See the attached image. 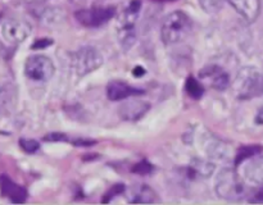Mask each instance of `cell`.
<instances>
[{
    "label": "cell",
    "mask_w": 263,
    "mask_h": 205,
    "mask_svg": "<svg viewBox=\"0 0 263 205\" xmlns=\"http://www.w3.org/2000/svg\"><path fill=\"white\" fill-rule=\"evenodd\" d=\"M116 14V8L113 7H94L87 9H80L74 13L77 22L84 27L95 28L105 25Z\"/></svg>",
    "instance_id": "52a82bcc"
},
{
    "label": "cell",
    "mask_w": 263,
    "mask_h": 205,
    "mask_svg": "<svg viewBox=\"0 0 263 205\" xmlns=\"http://www.w3.org/2000/svg\"><path fill=\"white\" fill-rule=\"evenodd\" d=\"M139 12H140V2L134 0L126 10L120 20V28H118V37L120 43L126 50L131 48L135 43L136 32H135V22L138 18Z\"/></svg>",
    "instance_id": "277c9868"
},
{
    "label": "cell",
    "mask_w": 263,
    "mask_h": 205,
    "mask_svg": "<svg viewBox=\"0 0 263 205\" xmlns=\"http://www.w3.org/2000/svg\"><path fill=\"white\" fill-rule=\"evenodd\" d=\"M223 2L225 0H199V4L204 12L213 14V13H217L221 9Z\"/></svg>",
    "instance_id": "ffe728a7"
},
{
    "label": "cell",
    "mask_w": 263,
    "mask_h": 205,
    "mask_svg": "<svg viewBox=\"0 0 263 205\" xmlns=\"http://www.w3.org/2000/svg\"><path fill=\"white\" fill-rule=\"evenodd\" d=\"M51 43H53V41L49 40V38H41V40L36 41V43L33 44L32 48H33V49H37V48H40V49H41V48H45V46L51 45Z\"/></svg>",
    "instance_id": "cb8c5ba5"
},
{
    "label": "cell",
    "mask_w": 263,
    "mask_h": 205,
    "mask_svg": "<svg viewBox=\"0 0 263 205\" xmlns=\"http://www.w3.org/2000/svg\"><path fill=\"white\" fill-rule=\"evenodd\" d=\"M133 171L138 174H148L151 173L152 166L148 161H139V163L134 167Z\"/></svg>",
    "instance_id": "7402d4cb"
},
{
    "label": "cell",
    "mask_w": 263,
    "mask_h": 205,
    "mask_svg": "<svg viewBox=\"0 0 263 205\" xmlns=\"http://www.w3.org/2000/svg\"><path fill=\"white\" fill-rule=\"evenodd\" d=\"M123 189H125V187H123V184H120V183H118V184H115V186H113V189L110 190V191L108 192V194H107V196H105L104 201H105V202L109 201V200L112 199V197H115L116 195L122 194Z\"/></svg>",
    "instance_id": "603a6c76"
},
{
    "label": "cell",
    "mask_w": 263,
    "mask_h": 205,
    "mask_svg": "<svg viewBox=\"0 0 263 205\" xmlns=\"http://www.w3.org/2000/svg\"><path fill=\"white\" fill-rule=\"evenodd\" d=\"M256 123H258V125H263V107L258 110V113H257Z\"/></svg>",
    "instance_id": "4316f807"
},
{
    "label": "cell",
    "mask_w": 263,
    "mask_h": 205,
    "mask_svg": "<svg viewBox=\"0 0 263 205\" xmlns=\"http://www.w3.org/2000/svg\"><path fill=\"white\" fill-rule=\"evenodd\" d=\"M55 72L53 60L45 55H32L26 60L25 73L30 79L39 82H45L53 77Z\"/></svg>",
    "instance_id": "8992f818"
},
{
    "label": "cell",
    "mask_w": 263,
    "mask_h": 205,
    "mask_svg": "<svg viewBox=\"0 0 263 205\" xmlns=\"http://www.w3.org/2000/svg\"><path fill=\"white\" fill-rule=\"evenodd\" d=\"M243 177L249 183L263 187V158L247 159L243 161Z\"/></svg>",
    "instance_id": "5bb4252c"
},
{
    "label": "cell",
    "mask_w": 263,
    "mask_h": 205,
    "mask_svg": "<svg viewBox=\"0 0 263 205\" xmlns=\"http://www.w3.org/2000/svg\"><path fill=\"white\" fill-rule=\"evenodd\" d=\"M199 77L204 81H207L215 90L218 91H225L230 87L231 79L228 72L223 71L218 66H207L200 71Z\"/></svg>",
    "instance_id": "9c48e42d"
},
{
    "label": "cell",
    "mask_w": 263,
    "mask_h": 205,
    "mask_svg": "<svg viewBox=\"0 0 263 205\" xmlns=\"http://www.w3.org/2000/svg\"><path fill=\"white\" fill-rule=\"evenodd\" d=\"M151 109V104L145 100H130L125 101L118 109L120 117L127 122H135L146 114Z\"/></svg>",
    "instance_id": "30bf717a"
},
{
    "label": "cell",
    "mask_w": 263,
    "mask_h": 205,
    "mask_svg": "<svg viewBox=\"0 0 263 205\" xmlns=\"http://www.w3.org/2000/svg\"><path fill=\"white\" fill-rule=\"evenodd\" d=\"M144 90L136 89V87L130 86L123 81H112L107 86V96L112 101H118V100H125L128 97L139 96L143 95Z\"/></svg>",
    "instance_id": "7c38bea8"
},
{
    "label": "cell",
    "mask_w": 263,
    "mask_h": 205,
    "mask_svg": "<svg viewBox=\"0 0 263 205\" xmlns=\"http://www.w3.org/2000/svg\"><path fill=\"white\" fill-rule=\"evenodd\" d=\"M5 104H7V101H5L4 91H2V90H0V118H2L3 115H4Z\"/></svg>",
    "instance_id": "d4e9b609"
},
{
    "label": "cell",
    "mask_w": 263,
    "mask_h": 205,
    "mask_svg": "<svg viewBox=\"0 0 263 205\" xmlns=\"http://www.w3.org/2000/svg\"><path fill=\"white\" fill-rule=\"evenodd\" d=\"M238 94L236 96L241 100H248L263 95V73L256 68L247 67L243 68L236 78Z\"/></svg>",
    "instance_id": "3957f363"
},
{
    "label": "cell",
    "mask_w": 263,
    "mask_h": 205,
    "mask_svg": "<svg viewBox=\"0 0 263 205\" xmlns=\"http://www.w3.org/2000/svg\"><path fill=\"white\" fill-rule=\"evenodd\" d=\"M185 90L189 94V96H192L193 99H200L204 94V87L203 85L198 81L194 77H187L186 82H185Z\"/></svg>",
    "instance_id": "ac0fdd59"
},
{
    "label": "cell",
    "mask_w": 263,
    "mask_h": 205,
    "mask_svg": "<svg viewBox=\"0 0 263 205\" xmlns=\"http://www.w3.org/2000/svg\"><path fill=\"white\" fill-rule=\"evenodd\" d=\"M157 200L156 192L148 186H139L134 190V195L131 201L136 204H151Z\"/></svg>",
    "instance_id": "2e32d148"
},
{
    "label": "cell",
    "mask_w": 263,
    "mask_h": 205,
    "mask_svg": "<svg viewBox=\"0 0 263 205\" xmlns=\"http://www.w3.org/2000/svg\"><path fill=\"white\" fill-rule=\"evenodd\" d=\"M261 150L262 148H259V146H246V148L239 149L235 153V166H240L243 161H246L247 159H251L252 156L258 154Z\"/></svg>",
    "instance_id": "d6986e66"
},
{
    "label": "cell",
    "mask_w": 263,
    "mask_h": 205,
    "mask_svg": "<svg viewBox=\"0 0 263 205\" xmlns=\"http://www.w3.org/2000/svg\"><path fill=\"white\" fill-rule=\"evenodd\" d=\"M0 191L3 196L14 204H22L27 199V191L7 176H0Z\"/></svg>",
    "instance_id": "4fadbf2b"
},
{
    "label": "cell",
    "mask_w": 263,
    "mask_h": 205,
    "mask_svg": "<svg viewBox=\"0 0 263 205\" xmlns=\"http://www.w3.org/2000/svg\"><path fill=\"white\" fill-rule=\"evenodd\" d=\"M205 150L211 158L216 160H230V146L226 145L223 141L212 138L211 141L205 140Z\"/></svg>",
    "instance_id": "9a60e30c"
},
{
    "label": "cell",
    "mask_w": 263,
    "mask_h": 205,
    "mask_svg": "<svg viewBox=\"0 0 263 205\" xmlns=\"http://www.w3.org/2000/svg\"><path fill=\"white\" fill-rule=\"evenodd\" d=\"M31 26L20 18H5L0 23V35L8 44L17 45L30 36Z\"/></svg>",
    "instance_id": "ba28073f"
},
{
    "label": "cell",
    "mask_w": 263,
    "mask_h": 205,
    "mask_svg": "<svg viewBox=\"0 0 263 205\" xmlns=\"http://www.w3.org/2000/svg\"><path fill=\"white\" fill-rule=\"evenodd\" d=\"M103 64V55L92 46H82L73 53L72 66L77 76H86Z\"/></svg>",
    "instance_id": "5b68a950"
},
{
    "label": "cell",
    "mask_w": 263,
    "mask_h": 205,
    "mask_svg": "<svg viewBox=\"0 0 263 205\" xmlns=\"http://www.w3.org/2000/svg\"><path fill=\"white\" fill-rule=\"evenodd\" d=\"M215 171V164L210 163V161L200 160V159H195L193 160L192 167H190V172L194 173V176H202V177H210Z\"/></svg>",
    "instance_id": "e0dca14e"
},
{
    "label": "cell",
    "mask_w": 263,
    "mask_h": 205,
    "mask_svg": "<svg viewBox=\"0 0 263 205\" xmlns=\"http://www.w3.org/2000/svg\"><path fill=\"white\" fill-rule=\"evenodd\" d=\"M45 140H57V141H59V140H66V136H63V135H62V133H61V135H59V133L54 132V133H51V135L46 136Z\"/></svg>",
    "instance_id": "484cf974"
},
{
    "label": "cell",
    "mask_w": 263,
    "mask_h": 205,
    "mask_svg": "<svg viewBox=\"0 0 263 205\" xmlns=\"http://www.w3.org/2000/svg\"><path fill=\"white\" fill-rule=\"evenodd\" d=\"M20 145L26 153L28 154H33L40 149V144L37 142L36 140H28V138H21L20 140Z\"/></svg>",
    "instance_id": "44dd1931"
},
{
    "label": "cell",
    "mask_w": 263,
    "mask_h": 205,
    "mask_svg": "<svg viewBox=\"0 0 263 205\" xmlns=\"http://www.w3.org/2000/svg\"><path fill=\"white\" fill-rule=\"evenodd\" d=\"M193 30V22L186 13L181 10L170 13L162 22L161 38L166 45H175L185 40Z\"/></svg>",
    "instance_id": "6da1fadb"
},
{
    "label": "cell",
    "mask_w": 263,
    "mask_h": 205,
    "mask_svg": "<svg viewBox=\"0 0 263 205\" xmlns=\"http://www.w3.org/2000/svg\"><path fill=\"white\" fill-rule=\"evenodd\" d=\"M215 190L218 196L228 201H240L247 196V186L231 168L221 169L216 176Z\"/></svg>",
    "instance_id": "7a4b0ae2"
},
{
    "label": "cell",
    "mask_w": 263,
    "mask_h": 205,
    "mask_svg": "<svg viewBox=\"0 0 263 205\" xmlns=\"http://www.w3.org/2000/svg\"><path fill=\"white\" fill-rule=\"evenodd\" d=\"M157 2H174V0H157Z\"/></svg>",
    "instance_id": "f1b7e54d"
},
{
    "label": "cell",
    "mask_w": 263,
    "mask_h": 205,
    "mask_svg": "<svg viewBox=\"0 0 263 205\" xmlns=\"http://www.w3.org/2000/svg\"><path fill=\"white\" fill-rule=\"evenodd\" d=\"M236 13L246 22L252 23L258 18L261 12V2L259 0H226Z\"/></svg>",
    "instance_id": "8fae6325"
},
{
    "label": "cell",
    "mask_w": 263,
    "mask_h": 205,
    "mask_svg": "<svg viewBox=\"0 0 263 205\" xmlns=\"http://www.w3.org/2000/svg\"><path fill=\"white\" fill-rule=\"evenodd\" d=\"M133 73L135 74V76H143V74L145 73V69H144V68H141V67H136V68H135V71H134Z\"/></svg>",
    "instance_id": "83f0119b"
}]
</instances>
